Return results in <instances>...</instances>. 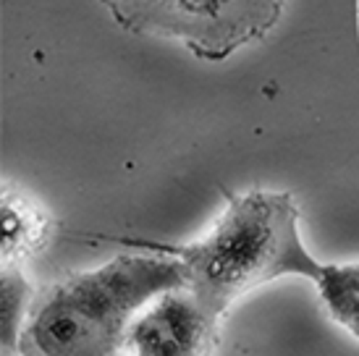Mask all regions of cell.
<instances>
[{"mask_svg": "<svg viewBox=\"0 0 359 356\" xmlns=\"http://www.w3.org/2000/svg\"><path fill=\"white\" fill-rule=\"evenodd\" d=\"M155 249L184 265L187 288L215 320L276 278L302 275L318 283L325 273L302 244L299 210L286 191L229 194V207L205 238Z\"/></svg>", "mask_w": 359, "mask_h": 356, "instance_id": "cell-1", "label": "cell"}, {"mask_svg": "<svg viewBox=\"0 0 359 356\" xmlns=\"http://www.w3.org/2000/svg\"><path fill=\"white\" fill-rule=\"evenodd\" d=\"M179 286H187V273L170 254H121L63 278L32 301L16 356H113L134 315Z\"/></svg>", "mask_w": 359, "mask_h": 356, "instance_id": "cell-2", "label": "cell"}, {"mask_svg": "<svg viewBox=\"0 0 359 356\" xmlns=\"http://www.w3.org/2000/svg\"><path fill=\"white\" fill-rule=\"evenodd\" d=\"M131 34L179 40L202 60H226L265 40L286 0H100Z\"/></svg>", "mask_w": 359, "mask_h": 356, "instance_id": "cell-3", "label": "cell"}, {"mask_svg": "<svg viewBox=\"0 0 359 356\" xmlns=\"http://www.w3.org/2000/svg\"><path fill=\"white\" fill-rule=\"evenodd\" d=\"M218 322L187 286L160 294L129 327L134 356H210Z\"/></svg>", "mask_w": 359, "mask_h": 356, "instance_id": "cell-4", "label": "cell"}, {"mask_svg": "<svg viewBox=\"0 0 359 356\" xmlns=\"http://www.w3.org/2000/svg\"><path fill=\"white\" fill-rule=\"evenodd\" d=\"M50 223L37 205L19 194H3V265L32 257L48 241Z\"/></svg>", "mask_w": 359, "mask_h": 356, "instance_id": "cell-5", "label": "cell"}, {"mask_svg": "<svg viewBox=\"0 0 359 356\" xmlns=\"http://www.w3.org/2000/svg\"><path fill=\"white\" fill-rule=\"evenodd\" d=\"M318 286L328 315L359 338V262L325 265Z\"/></svg>", "mask_w": 359, "mask_h": 356, "instance_id": "cell-6", "label": "cell"}, {"mask_svg": "<svg viewBox=\"0 0 359 356\" xmlns=\"http://www.w3.org/2000/svg\"><path fill=\"white\" fill-rule=\"evenodd\" d=\"M32 301V288L16 265H3L0 275V322H3V356H16L24 317Z\"/></svg>", "mask_w": 359, "mask_h": 356, "instance_id": "cell-7", "label": "cell"}]
</instances>
